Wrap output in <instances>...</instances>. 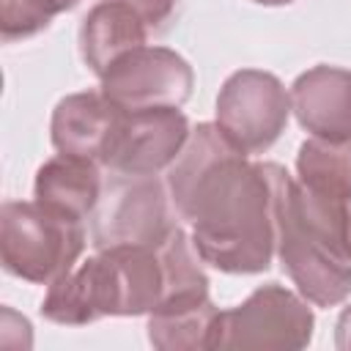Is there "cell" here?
I'll return each mask as SVG.
<instances>
[{
  "mask_svg": "<svg viewBox=\"0 0 351 351\" xmlns=\"http://www.w3.org/2000/svg\"><path fill=\"white\" fill-rule=\"evenodd\" d=\"M93 214L96 250L115 244H143L159 250L178 222L170 214L165 186L156 176L112 173Z\"/></svg>",
  "mask_w": 351,
  "mask_h": 351,
  "instance_id": "5",
  "label": "cell"
},
{
  "mask_svg": "<svg viewBox=\"0 0 351 351\" xmlns=\"http://www.w3.org/2000/svg\"><path fill=\"white\" fill-rule=\"evenodd\" d=\"M258 3H266V5H280V3H291V0H258Z\"/></svg>",
  "mask_w": 351,
  "mask_h": 351,
  "instance_id": "19",
  "label": "cell"
},
{
  "mask_svg": "<svg viewBox=\"0 0 351 351\" xmlns=\"http://www.w3.org/2000/svg\"><path fill=\"white\" fill-rule=\"evenodd\" d=\"M222 313L208 302V291L165 296L148 321V337L156 348H217Z\"/></svg>",
  "mask_w": 351,
  "mask_h": 351,
  "instance_id": "13",
  "label": "cell"
},
{
  "mask_svg": "<svg viewBox=\"0 0 351 351\" xmlns=\"http://www.w3.org/2000/svg\"><path fill=\"white\" fill-rule=\"evenodd\" d=\"M291 104L299 123L315 137L351 140V71L315 66L293 82Z\"/></svg>",
  "mask_w": 351,
  "mask_h": 351,
  "instance_id": "11",
  "label": "cell"
},
{
  "mask_svg": "<svg viewBox=\"0 0 351 351\" xmlns=\"http://www.w3.org/2000/svg\"><path fill=\"white\" fill-rule=\"evenodd\" d=\"M85 244L82 219L41 200L5 203L0 214V261L8 274L55 282L74 269Z\"/></svg>",
  "mask_w": 351,
  "mask_h": 351,
  "instance_id": "4",
  "label": "cell"
},
{
  "mask_svg": "<svg viewBox=\"0 0 351 351\" xmlns=\"http://www.w3.org/2000/svg\"><path fill=\"white\" fill-rule=\"evenodd\" d=\"M313 335L310 310L285 288L266 285L222 313L217 348H302Z\"/></svg>",
  "mask_w": 351,
  "mask_h": 351,
  "instance_id": "8",
  "label": "cell"
},
{
  "mask_svg": "<svg viewBox=\"0 0 351 351\" xmlns=\"http://www.w3.org/2000/svg\"><path fill=\"white\" fill-rule=\"evenodd\" d=\"M186 140L189 123L176 107L129 112L107 170L121 176H156L176 162Z\"/></svg>",
  "mask_w": 351,
  "mask_h": 351,
  "instance_id": "10",
  "label": "cell"
},
{
  "mask_svg": "<svg viewBox=\"0 0 351 351\" xmlns=\"http://www.w3.org/2000/svg\"><path fill=\"white\" fill-rule=\"evenodd\" d=\"M148 19L129 0H96L80 27V49L90 71L99 77L112 60L145 44Z\"/></svg>",
  "mask_w": 351,
  "mask_h": 351,
  "instance_id": "12",
  "label": "cell"
},
{
  "mask_svg": "<svg viewBox=\"0 0 351 351\" xmlns=\"http://www.w3.org/2000/svg\"><path fill=\"white\" fill-rule=\"evenodd\" d=\"M129 3L148 19L151 30H162L176 8V0H129Z\"/></svg>",
  "mask_w": 351,
  "mask_h": 351,
  "instance_id": "17",
  "label": "cell"
},
{
  "mask_svg": "<svg viewBox=\"0 0 351 351\" xmlns=\"http://www.w3.org/2000/svg\"><path fill=\"white\" fill-rule=\"evenodd\" d=\"M337 348H351V307L340 315V324H337Z\"/></svg>",
  "mask_w": 351,
  "mask_h": 351,
  "instance_id": "18",
  "label": "cell"
},
{
  "mask_svg": "<svg viewBox=\"0 0 351 351\" xmlns=\"http://www.w3.org/2000/svg\"><path fill=\"white\" fill-rule=\"evenodd\" d=\"M274 192V225L282 269L299 291L321 304L351 293V200L304 189L280 165H263Z\"/></svg>",
  "mask_w": 351,
  "mask_h": 351,
  "instance_id": "2",
  "label": "cell"
},
{
  "mask_svg": "<svg viewBox=\"0 0 351 351\" xmlns=\"http://www.w3.org/2000/svg\"><path fill=\"white\" fill-rule=\"evenodd\" d=\"M162 291L165 271L159 252L143 244H115L58 277L49 285L41 310L55 324L140 315L159 304Z\"/></svg>",
  "mask_w": 351,
  "mask_h": 351,
  "instance_id": "3",
  "label": "cell"
},
{
  "mask_svg": "<svg viewBox=\"0 0 351 351\" xmlns=\"http://www.w3.org/2000/svg\"><path fill=\"white\" fill-rule=\"evenodd\" d=\"M101 197L99 165L90 159L60 154L41 165L36 176V200L77 219L88 217Z\"/></svg>",
  "mask_w": 351,
  "mask_h": 351,
  "instance_id": "14",
  "label": "cell"
},
{
  "mask_svg": "<svg viewBox=\"0 0 351 351\" xmlns=\"http://www.w3.org/2000/svg\"><path fill=\"white\" fill-rule=\"evenodd\" d=\"M173 206L192 222L197 255L222 271H263L277 244L274 192L219 126L200 123L167 173Z\"/></svg>",
  "mask_w": 351,
  "mask_h": 351,
  "instance_id": "1",
  "label": "cell"
},
{
  "mask_svg": "<svg viewBox=\"0 0 351 351\" xmlns=\"http://www.w3.org/2000/svg\"><path fill=\"white\" fill-rule=\"evenodd\" d=\"M126 115L129 112L110 101L101 90L66 96L52 115V143L60 154L90 159L107 167Z\"/></svg>",
  "mask_w": 351,
  "mask_h": 351,
  "instance_id": "9",
  "label": "cell"
},
{
  "mask_svg": "<svg viewBox=\"0 0 351 351\" xmlns=\"http://www.w3.org/2000/svg\"><path fill=\"white\" fill-rule=\"evenodd\" d=\"M192 90V69L165 47H137L101 74V93L126 112L181 107Z\"/></svg>",
  "mask_w": 351,
  "mask_h": 351,
  "instance_id": "7",
  "label": "cell"
},
{
  "mask_svg": "<svg viewBox=\"0 0 351 351\" xmlns=\"http://www.w3.org/2000/svg\"><path fill=\"white\" fill-rule=\"evenodd\" d=\"M291 99L280 80L266 71H236L219 90L217 126L241 151H266L285 129Z\"/></svg>",
  "mask_w": 351,
  "mask_h": 351,
  "instance_id": "6",
  "label": "cell"
},
{
  "mask_svg": "<svg viewBox=\"0 0 351 351\" xmlns=\"http://www.w3.org/2000/svg\"><path fill=\"white\" fill-rule=\"evenodd\" d=\"M299 184L315 195L351 200V140H307L299 148Z\"/></svg>",
  "mask_w": 351,
  "mask_h": 351,
  "instance_id": "15",
  "label": "cell"
},
{
  "mask_svg": "<svg viewBox=\"0 0 351 351\" xmlns=\"http://www.w3.org/2000/svg\"><path fill=\"white\" fill-rule=\"evenodd\" d=\"M77 0H0V30L5 41L36 36L49 25V19Z\"/></svg>",
  "mask_w": 351,
  "mask_h": 351,
  "instance_id": "16",
  "label": "cell"
}]
</instances>
